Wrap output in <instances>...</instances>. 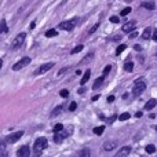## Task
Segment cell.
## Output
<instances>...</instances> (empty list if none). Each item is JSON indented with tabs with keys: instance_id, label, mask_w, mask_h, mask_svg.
<instances>
[{
	"instance_id": "cell-1",
	"label": "cell",
	"mask_w": 157,
	"mask_h": 157,
	"mask_svg": "<svg viewBox=\"0 0 157 157\" xmlns=\"http://www.w3.org/2000/svg\"><path fill=\"white\" fill-rule=\"evenodd\" d=\"M48 142H47L46 138H37L35 141V145H33V149H32V156L33 157H40L43 150L47 147Z\"/></svg>"
},
{
	"instance_id": "cell-2",
	"label": "cell",
	"mask_w": 157,
	"mask_h": 157,
	"mask_svg": "<svg viewBox=\"0 0 157 157\" xmlns=\"http://www.w3.org/2000/svg\"><path fill=\"white\" fill-rule=\"evenodd\" d=\"M146 90V83H145V78H139V80L135 81L134 84V88H132V94L134 95H139Z\"/></svg>"
},
{
	"instance_id": "cell-3",
	"label": "cell",
	"mask_w": 157,
	"mask_h": 157,
	"mask_svg": "<svg viewBox=\"0 0 157 157\" xmlns=\"http://www.w3.org/2000/svg\"><path fill=\"white\" fill-rule=\"evenodd\" d=\"M25 39H26V33H25V32H22V33H19V35H17L15 39H14V41L11 43V50H18L19 47L24 44Z\"/></svg>"
},
{
	"instance_id": "cell-4",
	"label": "cell",
	"mask_w": 157,
	"mask_h": 157,
	"mask_svg": "<svg viewBox=\"0 0 157 157\" xmlns=\"http://www.w3.org/2000/svg\"><path fill=\"white\" fill-rule=\"evenodd\" d=\"M72 132H73V128H72V127H69L66 131L63 130V131H61V132L55 134V135H54V142H55V144H61V142H62L63 139H65L68 135H71Z\"/></svg>"
},
{
	"instance_id": "cell-5",
	"label": "cell",
	"mask_w": 157,
	"mask_h": 157,
	"mask_svg": "<svg viewBox=\"0 0 157 157\" xmlns=\"http://www.w3.org/2000/svg\"><path fill=\"white\" fill-rule=\"evenodd\" d=\"M22 135H24V131H17V132L10 134L8 136H6L4 141H6V144H15L18 139L22 138Z\"/></svg>"
},
{
	"instance_id": "cell-6",
	"label": "cell",
	"mask_w": 157,
	"mask_h": 157,
	"mask_svg": "<svg viewBox=\"0 0 157 157\" xmlns=\"http://www.w3.org/2000/svg\"><path fill=\"white\" fill-rule=\"evenodd\" d=\"M29 63H30V58L29 57H24L22 59H19L17 63H14V65H13V71H21L22 68L28 66Z\"/></svg>"
},
{
	"instance_id": "cell-7",
	"label": "cell",
	"mask_w": 157,
	"mask_h": 157,
	"mask_svg": "<svg viewBox=\"0 0 157 157\" xmlns=\"http://www.w3.org/2000/svg\"><path fill=\"white\" fill-rule=\"evenodd\" d=\"M76 24H77V21L76 19H71V21H63V22H61L59 24V29H63V30H72V29H75V26H76Z\"/></svg>"
},
{
	"instance_id": "cell-8",
	"label": "cell",
	"mask_w": 157,
	"mask_h": 157,
	"mask_svg": "<svg viewBox=\"0 0 157 157\" xmlns=\"http://www.w3.org/2000/svg\"><path fill=\"white\" fill-rule=\"evenodd\" d=\"M54 68V62H48V63H44V65H41L39 69H36L35 71V75H43L46 73V72H48L50 69Z\"/></svg>"
},
{
	"instance_id": "cell-9",
	"label": "cell",
	"mask_w": 157,
	"mask_h": 157,
	"mask_svg": "<svg viewBox=\"0 0 157 157\" xmlns=\"http://www.w3.org/2000/svg\"><path fill=\"white\" fill-rule=\"evenodd\" d=\"M17 157H30V147L28 145L21 146L17 150Z\"/></svg>"
},
{
	"instance_id": "cell-10",
	"label": "cell",
	"mask_w": 157,
	"mask_h": 157,
	"mask_svg": "<svg viewBox=\"0 0 157 157\" xmlns=\"http://www.w3.org/2000/svg\"><path fill=\"white\" fill-rule=\"evenodd\" d=\"M135 26H136V21H128V22H125V24L123 25V32L131 33L134 29H135Z\"/></svg>"
},
{
	"instance_id": "cell-11",
	"label": "cell",
	"mask_w": 157,
	"mask_h": 157,
	"mask_svg": "<svg viewBox=\"0 0 157 157\" xmlns=\"http://www.w3.org/2000/svg\"><path fill=\"white\" fill-rule=\"evenodd\" d=\"M117 144L119 142L117 141H108L103 144V150H106V152H110V150H114L117 146Z\"/></svg>"
},
{
	"instance_id": "cell-12",
	"label": "cell",
	"mask_w": 157,
	"mask_h": 157,
	"mask_svg": "<svg viewBox=\"0 0 157 157\" xmlns=\"http://www.w3.org/2000/svg\"><path fill=\"white\" fill-rule=\"evenodd\" d=\"M130 152H131V147L130 146H124V147H121V149L117 152V157H125V156L130 155Z\"/></svg>"
},
{
	"instance_id": "cell-13",
	"label": "cell",
	"mask_w": 157,
	"mask_h": 157,
	"mask_svg": "<svg viewBox=\"0 0 157 157\" xmlns=\"http://www.w3.org/2000/svg\"><path fill=\"white\" fill-rule=\"evenodd\" d=\"M157 105V101L156 99H150L146 102V105H145V110H152L153 108Z\"/></svg>"
},
{
	"instance_id": "cell-14",
	"label": "cell",
	"mask_w": 157,
	"mask_h": 157,
	"mask_svg": "<svg viewBox=\"0 0 157 157\" xmlns=\"http://www.w3.org/2000/svg\"><path fill=\"white\" fill-rule=\"evenodd\" d=\"M152 32H153V28H146V29L144 30V33H142V39H144V40H147V39L152 36Z\"/></svg>"
},
{
	"instance_id": "cell-15",
	"label": "cell",
	"mask_w": 157,
	"mask_h": 157,
	"mask_svg": "<svg viewBox=\"0 0 157 157\" xmlns=\"http://www.w3.org/2000/svg\"><path fill=\"white\" fill-rule=\"evenodd\" d=\"M90 76H91V71H90V69H87L86 72H84V75H83V78H81V86H83V84H86L87 81H88V78H90Z\"/></svg>"
},
{
	"instance_id": "cell-16",
	"label": "cell",
	"mask_w": 157,
	"mask_h": 157,
	"mask_svg": "<svg viewBox=\"0 0 157 157\" xmlns=\"http://www.w3.org/2000/svg\"><path fill=\"white\" fill-rule=\"evenodd\" d=\"M103 78H105V77H98L97 80L94 81V86H92V88H94V90H98V88H99V87L103 84Z\"/></svg>"
},
{
	"instance_id": "cell-17",
	"label": "cell",
	"mask_w": 157,
	"mask_h": 157,
	"mask_svg": "<svg viewBox=\"0 0 157 157\" xmlns=\"http://www.w3.org/2000/svg\"><path fill=\"white\" fill-rule=\"evenodd\" d=\"M62 109H63V106H62V105H58L57 108H55L54 110L51 112V117H57L58 114H59L61 112H62Z\"/></svg>"
},
{
	"instance_id": "cell-18",
	"label": "cell",
	"mask_w": 157,
	"mask_h": 157,
	"mask_svg": "<svg viewBox=\"0 0 157 157\" xmlns=\"http://www.w3.org/2000/svg\"><path fill=\"white\" fill-rule=\"evenodd\" d=\"M8 32V28H7V24H6L4 19L0 21V33H7Z\"/></svg>"
},
{
	"instance_id": "cell-19",
	"label": "cell",
	"mask_w": 157,
	"mask_h": 157,
	"mask_svg": "<svg viewBox=\"0 0 157 157\" xmlns=\"http://www.w3.org/2000/svg\"><path fill=\"white\" fill-rule=\"evenodd\" d=\"M142 7L147 8V10H153L156 7V4L153 2H142Z\"/></svg>"
},
{
	"instance_id": "cell-20",
	"label": "cell",
	"mask_w": 157,
	"mask_h": 157,
	"mask_svg": "<svg viewBox=\"0 0 157 157\" xmlns=\"http://www.w3.org/2000/svg\"><path fill=\"white\" fill-rule=\"evenodd\" d=\"M132 69H134V62H131V61L125 62V65H124V71H127V72H132Z\"/></svg>"
},
{
	"instance_id": "cell-21",
	"label": "cell",
	"mask_w": 157,
	"mask_h": 157,
	"mask_svg": "<svg viewBox=\"0 0 157 157\" xmlns=\"http://www.w3.org/2000/svg\"><path fill=\"white\" fill-rule=\"evenodd\" d=\"M57 35H58V32L55 29H50L46 32V37H54V36H57Z\"/></svg>"
},
{
	"instance_id": "cell-22",
	"label": "cell",
	"mask_w": 157,
	"mask_h": 157,
	"mask_svg": "<svg viewBox=\"0 0 157 157\" xmlns=\"http://www.w3.org/2000/svg\"><path fill=\"white\" fill-rule=\"evenodd\" d=\"M103 131H105V127H95L94 128V134H95V135H102Z\"/></svg>"
},
{
	"instance_id": "cell-23",
	"label": "cell",
	"mask_w": 157,
	"mask_h": 157,
	"mask_svg": "<svg viewBox=\"0 0 157 157\" xmlns=\"http://www.w3.org/2000/svg\"><path fill=\"white\" fill-rule=\"evenodd\" d=\"M91 156V153H90V149H83L80 152V155H78V157H90Z\"/></svg>"
},
{
	"instance_id": "cell-24",
	"label": "cell",
	"mask_w": 157,
	"mask_h": 157,
	"mask_svg": "<svg viewBox=\"0 0 157 157\" xmlns=\"http://www.w3.org/2000/svg\"><path fill=\"white\" fill-rule=\"evenodd\" d=\"M83 48H84V46H83V44H78L77 47H75V48L72 50V51H71V54H77V52H80Z\"/></svg>"
},
{
	"instance_id": "cell-25",
	"label": "cell",
	"mask_w": 157,
	"mask_h": 157,
	"mask_svg": "<svg viewBox=\"0 0 157 157\" xmlns=\"http://www.w3.org/2000/svg\"><path fill=\"white\" fill-rule=\"evenodd\" d=\"M146 152L149 153V155L155 153L156 152V146H155V145H147V146H146Z\"/></svg>"
},
{
	"instance_id": "cell-26",
	"label": "cell",
	"mask_w": 157,
	"mask_h": 157,
	"mask_svg": "<svg viewBox=\"0 0 157 157\" xmlns=\"http://www.w3.org/2000/svg\"><path fill=\"white\" fill-rule=\"evenodd\" d=\"M61 131H63V125L61 124H55V127H54V132L55 134H58V132H61Z\"/></svg>"
},
{
	"instance_id": "cell-27",
	"label": "cell",
	"mask_w": 157,
	"mask_h": 157,
	"mask_svg": "<svg viewBox=\"0 0 157 157\" xmlns=\"http://www.w3.org/2000/svg\"><path fill=\"white\" fill-rule=\"evenodd\" d=\"M125 47H127L125 44H120V46L117 47V50H116V54H117V55H120V54H121V52L125 50Z\"/></svg>"
},
{
	"instance_id": "cell-28",
	"label": "cell",
	"mask_w": 157,
	"mask_h": 157,
	"mask_svg": "<svg viewBox=\"0 0 157 157\" xmlns=\"http://www.w3.org/2000/svg\"><path fill=\"white\" fill-rule=\"evenodd\" d=\"M131 13V7H125L124 10H121V13H120V15L121 17H125V15H128V14Z\"/></svg>"
},
{
	"instance_id": "cell-29",
	"label": "cell",
	"mask_w": 157,
	"mask_h": 157,
	"mask_svg": "<svg viewBox=\"0 0 157 157\" xmlns=\"http://www.w3.org/2000/svg\"><path fill=\"white\" fill-rule=\"evenodd\" d=\"M128 119H130V113H127V112L123 113L121 116H119V120H121V121H125V120H128Z\"/></svg>"
},
{
	"instance_id": "cell-30",
	"label": "cell",
	"mask_w": 157,
	"mask_h": 157,
	"mask_svg": "<svg viewBox=\"0 0 157 157\" xmlns=\"http://www.w3.org/2000/svg\"><path fill=\"white\" fill-rule=\"evenodd\" d=\"M6 141L4 139H0V152H3V150H6Z\"/></svg>"
},
{
	"instance_id": "cell-31",
	"label": "cell",
	"mask_w": 157,
	"mask_h": 157,
	"mask_svg": "<svg viewBox=\"0 0 157 157\" xmlns=\"http://www.w3.org/2000/svg\"><path fill=\"white\" fill-rule=\"evenodd\" d=\"M110 22H112V24H119L120 18H119V17H116V15H113V17H110Z\"/></svg>"
},
{
	"instance_id": "cell-32",
	"label": "cell",
	"mask_w": 157,
	"mask_h": 157,
	"mask_svg": "<svg viewBox=\"0 0 157 157\" xmlns=\"http://www.w3.org/2000/svg\"><path fill=\"white\" fill-rule=\"evenodd\" d=\"M59 95H61V97H62V98H66V97H68V95H69V91H68V90H61Z\"/></svg>"
},
{
	"instance_id": "cell-33",
	"label": "cell",
	"mask_w": 157,
	"mask_h": 157,
	"mask_svg": "<svg viewBox=\"0 0 157 157\" xmlns=\"http://www.w3.org/2000/svg\"><path fill=\"white\" fill-rule=\"evenodd\" d=\"M110 71H112V66H110V65H108V66H106L105 69H103V76H102V77H105L106 75H108V73H109V72H110Z\"/></svg>"
},
{
	"instance_id": "cell-34",
	"label": "cell",
	"mask_w": 157,
	"mask_h": 157,
	"mask_svg": "<svg viewBox=\"0 0 157 157\" xmlns=\"http://www.w3.org/2000/svg\"><path fill=\"white\" fill-rule=\"evenodd\" d=\"M92 57H94V54H88V55H87V57L86 58H84V59L83 61H81V63H87V62H88V61L90 59H91V58Z\"/></svg>"
},
{
	"instance_id": "cell-35",
	"label": "cell",
	"mask_w": 157,
	"mask_h": 157,
	"mask_svg": "<svg viewBox=\"0 0 157 157\" xmlns=\"http://www.w3.org/2000/svg\"><path fill=\"white\" fill-rule=\"evenodd\" d=\"M76 108H77V103H76V102H72L71 105H69V110H71V112L76 110Z\"/></svg>"
},
{
	"instance_id": "cell-36",
	"label": "cell",
	"mask_w": 157,
	"mask_h": 157,
	"mask_svg": "<svg viewBox=\"0 0 157 157\" xmlns=\"http://www.w3.org/2000/svg\"><path fill=\"white\" fill-rule=\"evenodd\" d=\"M98 26H99V22H98V24H95V25H94V26H92V28H91V29H90V32H88V33H90V35H91V33H94V32H95V30H97V29H98Z\"/></svg>"
},
{
	"instance_id": "cell-37",
	"label": "cell",
	"mask_w": 157,
	"mask_h": 157,
	"mask_svg": "<svg viewBox=\"0 0 157 157\" xmlns=\"http://www.w3.org/2000/svg\"><path fill=\"white\" fill-rule=\"evenodd\" d=\"M116 119H117V116H116V114H114V116H110V117H109V119H108V124H112V123H113Z\"/></svg>"
},
{
	"instance_id": "cell-38",
	"label": "cell",
	"mask_w": 157,
	"mask_h": 157,
	"mask_svg": "<svg viewBox=\"0 0 157 157\" xmlns=\"http://www.w3.org/2000/svg\"><path fill=\"white\" fill-rule=\"evenodd\" d=\"M136 36H138V32H136V30H134V32H131V33H130V37H131V39L136 37Z\"/></svg>"
},
{
	"instance_id": "cell-39",
	"label": "cell",
	"mask_w": 157,
	"mask_h": 157,
	"mask_svg": "<svg viewBox=\"0 0 157 157\" xmlns=\"http://www.w3.org/2000/svg\"><path fill=\"white\" fill-rule=\"evenodd\" d=\"M134 50H136V51H141V50H142V47L139 46V44H135V46H134Z\"/></svg>"
},
{
	"instance_id": "cell-40",
	"label": "cell",
	"mask_w": 157,
	"mask_h": 157,
	"mask_svg": "<svg viewBox=\"0 0 157 157\" xmlns=\"http://www.w3.org/2000/svg\"><path fill=\"white\" fill-rule=\"evenodd\" d=\"M153 40L157 41V29H155V32H153Z\"/></svg>"
},
{
	"instance_id": "cell-41",
	"label": "cell",
	"mask_w": 157,
	"mask_h": 157,
	"mask_svg": "<svg viewBox=\"0 0 157 157\" xmlns=\"http://www.w3.org/2000/svg\"><path fill=\"white\" fill-rule=\"evenodd\" d=\"M78 94H84V92H86V88H84V87H81V88H78Z\"/></svg>"
},
{
	"instance_id": "cell-42",
	"label": "cell",
	"mask_w": 157,
	"mask_h": 157,
	"mask_svg": "<svg viewBox=\"0 0 157 157\" xmlns=\"http://www.w3.org/2000/svg\"><path fill=\"white\" fill-rule=\"evenodd\" d=\"M66 71H68V68H63V69H61V71L58 72V75H63V73H65Z\"/></svg>"
},
{
	"instance_id": "cell-43",
	"label": "cell",
	"mask_w": 157,
	"mask_h": 157,
	"mask_svg": "<svg viewBox=\"0 0 157 157\" xmlns=\"http://www.w3.org/2000/svg\"><path fill=\"white\" fill-rule=\"evenodd\" d=\"M113 101H114V97H113V95H110V97H108V102H109V103H110V102H113Z\"/></svg>"
},
{
	"instance_id": "cell-44",
	"label": "cell",
	"mask_w": 157,
	"mask_h": 157,
	"mask_svg": "<svg viewBox=\"0 0 157 157\" xmlns=\"http://www.w3.org/2000/svg\"><path fill=\"white\" fill-rule=\"evenodd\" d=\"M135 117H136V119H139V117H142V112H138V113L135 114Z\"/></svg>"
},
{
	"instance_id": "cell-45",
	"label": "cell",
	"mask_w": 157,
	"mask_h": 157,
	"mask_svg": "<svg viewBox=\"0 0 157 157\" xmlns=\"http://www.w3.org/2000/svg\"><path fill=\"white\" fill-rule=\"evenodd\" d=\"M127 98H128V94H127V92H125V94H123V99H127Z\"/></svg>"
},
{
	"instance_id": "cell-46",
	"label": "cell",
	"mask_w": 157,
	"mask_h": 157,
	"mask_svg": "<svg viewBox=\"0 0 157 157\" xmlns=\"http://www.w3.org/2000/svg\"><path fill=\"white\" fill-rule=\"evenodd\" d=\"M2 66H3V61L0 59V69H2Z\"/></svg>"
},
{
	"instance_id": "cell-47",
	"label": "cell",
	"mask_w": 157,
	"mask_h": 157,
	"mask_svg": "<svg viewBox=\"0 0 157 157\" xmlns=\"http://www.w3.org/2000/svg\"><path fill=\"white\" fill-rule=\"evenodd\" d=\"M156 55H157V52H156Z\"/></svg>"
}]
</instances>
